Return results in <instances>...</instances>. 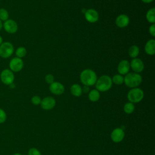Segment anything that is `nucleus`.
I'll list each match as a JSON object with an SVG mask.
<instances>
[{"label":"nucleus","mask_w":155,"mask_h":155,"mask_svg":"<svg viewBox=\"0 0 155 155\" xmlns=\"http://www.w3.org/2000/svg\"><path fill=\"white\" fill-rule=\"evenodd\" d=\"M97 76L94 71L91 69H85L80 74V80L84 85L92 86L95 85Z\"/></svg>","instance_id":"1"},{"label":"nucleus","mask_w":155,"mask_h":155,"mask_svg":"<svg viewBox=\"0 0 155 155\" xmlns=\"http://www.w3.org/2000/svg\"><path fill=\"white\" fill-rule=\"evenodd\" d=\"M142 81V78L139 73L131 72L128 73L124 76V83L130 88L137 87Z\"/></svg>","instance_id":"2"},{"label":"nucleus","mask_w":155,"mask_h":155,"mask_svg":"<svg viewBox=\"0 0 155 155\" xmlns=\"http://www.w3.org/2000/svg\"><path fill=\"white\" fill-rule=\"evenodd\" d=\"M111 78L108 75H102L99 77L95 84L96 90L99 91L105 92L108 91L112 87Z\"/></svg>","instance_id":"3"},{"label":"nucleus","mask_w":155,"mask_h":155,"mask_svg":"<svg viewBox=\"0 0 155 155\" xmlns=\"http://www.w3.org/2000/svg\"><path fill=\"white\" fill-rule=\"evenodd\" d=\"M144 97V93L140 88H133L128 92L127 99L129 102L135 104L140 102Z\"/></svg>","instance_id":"4"},{"label":"nucleus","mask_w":155,"mask_h":155,"mask_svg":"<svg viewBox=\"0 0 155 155\" xmlns=\"http://www.w3.org/2000/svg\"><path fill=\"white\" fill-rule=\"evenodd\" d=\"M14 52V47L13 44L8 42H3L0 45V57L3 59L10 58Z\"/></svg>","instance_id":"5"},{"label":"nucleus","mask_w":155,"mask_h":155,"mask_svg":"<svg viewBox=\"0 0 155 155\" xmlns=\"http://www.w3.org/2000/svg\"><path fill=\"white\" fill-rule=\"evenodd\" d=\"M0 79L1 82L7 85H10L13 84L15 80L14 73L9 68L4 69L0 74Z\"/></svg>","instance_id":"6"},{"label":"nucleus","mask_w":155,"mask_h":155,"mask_svg":"<svg viewBox=\"0 0 155 155\" xmlns=\"http://www.w3.org/2000/svg\"><path fill=\"white\" fill-rule=\"evenodd\" d=\"M2 28L4 30L9 34H15L18 30V25L17 22L12 19H8L2 23Z\"/></svg>","instance_id":"7"},{"label":"nucleus","mask_w":155,"mask_h":155,"mask_svg":"<svg viewBox=\"0 0 155 155\" xmlns=\"http://www.w3.org/2000/svg\"><path fill=\"white\" fill-rule=\"evenodd\" d=\"M9 69L13 73L19 72L24 67V62L21 58L15 57L9 62Z\"/></svg>","instance_id":"8"},{"label":"nucleus","mask_w":155,"mask_h":155,"mask_svg":"<svg viewBox=\"0 0 155 155\" xmlns=\"http://www.w3.org/2000/svg\"><path fill=\"white\" fill-rule=\"evenodd\" d=\"M40 105L42 109L50 110L55 107L56 100L51 96H47L41 100Z\"/></svg>","instance_id":"9"},{"label":"nucleus","mask_w":155,"mask_h":155,"mask_svg":"<svg viewBox=\"0 0 155 155\" xmlns=\"http://www.w3.org/2000/svg\"><path fill=\"white\" fill-rule=\"evenodd\" d=\"M130 68H131L134 73H139L142 72L144 69V64L143 61L139 58H133L131 61V62H130Z\"/></svg>","instance_id":"10"},{"label":"nucleus","mask_w":155,"mask_h":155,"mask_svg":"<svg viewBox=\"0 0 155 155\" xmlns=\"http://www.w3.org/2000/svg\"><path fill=\"white\" fill-rule=\"evenodd\" d=\"M85 19L90 23H95L99 20V15L98 12L93 8L87 10L84 14Z\"/></svg>","instance_id":"11"},{"label":"nucleus","mask_w":155,"mask_h":155,"mask_svg":"<svg viewBox=\"0 0 155 155\" xmlns=\"http://www.w3.org/2000/svg\"><path fill=\"white\" fill-rule=\"evenodd\" d=\"M125 137V132L122 128H114L111 133V139L115 143L120 142Z\"/></svg>","instance_id":"12"},{"label":"nucleus","mask_w":155,"mask_h":155,"mask_svg":"<svg viewBox=\"0 0 155 155\" xmlns=\"http://www.w3.org/2000/svg\"><path fill=\"white\" fill-rule=\"evenodd\" d=\"M49 90L51 93L55 95H61L65 91V87L61 82L54 81L50 84Z\"/></svg>","instance_id":"13"},{"label":"nucleus","mask_w":155,"mask_h":155,"mask_svg":"<svg viewBox=\"0 0 155 155\" xmlns=\"http://www.w3.org/2000/svg\"><path fill=\"white\" fill-rule=\"evenodd\" d=\"M115 23L119 28H125L127 27L130 23V18L125 14H121L117 16Z\"/></svg>","instance_id":"14"},{"label":"nucleus","mask_w":155,"mask_h":155,"mask_svg":"<svg viewBox=\"0 0 155 155\" xmlns=\"http://www.w3.org/2000/svg\"><path fill=\"white\" fill-rule=\"evenodd\" d=\"M117 69L119 74L122 76L127 74L128 73H129V71L130 70V62L125 59L121 61L119 63Z\"/></svg>","instance_id":"15"},{"label":"nucleus","mask_w":155,"mask_h":155,"mask_svg":"<svg viewBox=\"0 0 155 155\" xmlns=\"http://www.w3.org/2000/svg\"><path fill=\"white\" fill-rule=\"evenodd\" d=\"M145 51L148 55H154L155 53V40H148L145 45Z\"/></svg>","instance_id":"16"},{"label":"nucleus","mask_w":155,"mask_h":155,"mask_svg":"<svg viewBox=\"0 0 155 155\" xmlns=\"http://www.w3.org/2000/svg\"><path fill=\"white\" fill-rule=\"evenodd\" d=\"M70 92L73 96L79 97L82 94V87L78 84H74L70 87Z\"/></svg>","instance_id":"17"},{"label":"nucleus","mask_w":155,"mask_h":155,"mask_svg":"<svg viewBox=\"0 0 155 155\" xmlns=\"http://www.w3.org/2000/svg\"><path fill=\"white\" fill-rule=\"evenodd\" d=\"M88 99L90 101L95 102L99 101L100 99V93L96 89L91 90L88 93Z\"/></svg>","instance_id":"18"},{"label":"nucleus","mask_w":155,"mask_h":155,"mask_svg":"<svg viewBox=\"0 0 155 155\" xmlns=\"http://www.w3.org/2000/svg\"><path fill=\"white\" fill-rule=\"evenodd\" d=\"M146 19L148 22L151 24L155 23V8L154 7L147 11L146 13Z\"/></svg>","instance_id":"19"},{"label":"nucleus","mask_w":155,"mask_h":155,"mask_svg":"<svg viewBox=\"0 0 155 155\" xmlns=\"http://www.w3.org/2000/svg\"><path fill=\"white\" fill-rule=\"evenodd\" d=\"M139 54V48L138 46L136 45H131L128 50V54L130 57L133 58H136Z\"/></svg>","instance_id":"20"},{"label":"nucleus","mask_w":155,"mask_h":155,"mask_svg":"<svg viewBox=\"0 0 155 155\" xmlns=\"http://www.w3.org/2000/svg\"><path fill=\"white\" fill-rule=\"evenodd\" d=\"M135 110V106L134 104L128 102L125 104L124 105V111L127 114H131Z\"/></svg>","instance_id":"21"},{"label":"nucleus","mask_w":155,"mask_h":155,"mask_svg":"<svg viewBox=\"0 0 155 155\" xmlns=\"http://www.w3.org/2000/svg\"><path fill=\"white\" fill-rule=\"evenodd\" d=\"M124 77L120 74H114L113 78H111L112 80V82L114 83L116 85H121L124 83Z\"/></svg>","instance_id":"22"},{"label":"nucleus","mask_w":155,"mask_h":155,"mask_svg":"<svg viewBox=\"0 0 155 155\" xmlns=\"http://www.w3.org/2000/svg\"><path fill=\"white\" fill-rule=\"evenodd\" d=\"M15 54L16 57L22 59L27 54V50L24 47H19L16 50Z\"/></svg>","instance_id":"23"},{"label":"nucleus","mask_w":155,"mask_h":155,"mask_svg":"<svg viewBox=\"0 0 155 155\" xmlns=\"http://www.w3.org/2000/svg\"><path fill=\"white\" fill-rule=\"evenodd\" d=\"M8 18L9 14L8 11L4 8H0V20L2 22H4L6 20L8 19Z\"/></svg>","instance_id":"24"},{"label":"nucleus","mask_w":155,"mask_h":155,"mask_svg":"<svg viewBox=\"0 0 155 155\" xmlns=\"http://www.w3.org/2000/svg\"><path fill=\"white\" fill-rule=\"evenodd\" d=\"M41 97L39 96H33L31 99V103L35 105H38L39 104H41Z\"/></svg>","instance_id":"25"},{"label":"nucleus","mask_w":155,"mask_h":155,"mask_svg":"<svg viewBox=\"0 0 155 155\" xmlns=\"http://www.w3.org/2000/svg\"><path fill=\"white\" fill-rule=\"evenodd\" d=\"M45 81L47 84H51L54 81V78L51 74H47L45 77Z\"/></svg>","instance_id":"26"},{"label":"nucleus","mask_w":155,"mask_h":155,"mask_svg":"<svg viewBox=\"0 0 155 155\" xmlns=\"http://www.w3.org/2000/svg\"><path fill=\"white\" fill-rule=\"evenodd\" d=\"M28 155H41V153L37 148H31L28 150Z\"/></svg>","instance_id":"27"},{"label":"nucleus","mask_w":155,"mask_h":155,"mask_svg":"<svg viewBox=\"0 0 155 155\" xmlns=\"http://www.w3.org/2000/svg\"><path fill=\"white\" fill-rule=\"evenodd\" d=\"M7 118L5 112L1 108H0V124L4 123Z\"/></svg>","instance_id":"28"},{"label":"nucleus","mask_w":155,"mask_h":155,"mask_svg":"<svg viewBox=\"0 0 155 155\" xmlns=\"http://www.w3.org/2000/svg\"><path fill=\"white\" fill-rule=\"evenodd\" d=\"M149 33L153 37L155 36V24H153L150 26Z\"/></svg>","instance_id":"29"},{"label":"nucleus","mask_w":155,"mask_h":155,"mask_svg":"<svg viewBox=\"0 0 155 155\" xmlns=\"http://www.w3.org/2000/svg\"><path fill=\"white\" fill-rule=\"evenodd\" d=\"M82 92L84 93H87V92H89L90 91V88H89V87L88 86H86V85H84V87L82 88Z\"/></svg>","instance_id":"30"},{"label":"nucleus","mask_w":155,"mask_h":155,"mask_svg":"<svg viewBox=\"0 0 155 155\" xmlns=\"http://www.w3.org/2000/svg\"><path fill=\"white\" fill-rule=\"evenodd\" d=\"M143 3H145V4H150L151 2H152L154 0H141Z\"/></svg>","instance_id":"31"},{"label":"nucleus","mask_w":155,"mask_h":155,"mask_svg":"<svg viewBox=\"0 0 155 155\" xmlns=\"http://www.w3.org/2000/svg\"><path fill=\"white\" fill-rule=\"evenodd\" d=\"M4 41H3V38H2V37L0 35V45Z\"/></svg>","instance_id":"32"},{"label":"nucleus","mask_w":155,"mask_h":155,"mask_svg":"<svg viewBox=\"0 0 155 155\" xmlns=\"http://www.w3.org/2000/svg\"><path fill=\"white\" fill-rule=\"evenodd\" d=\"M2 22L0 20V31L2 30Z\"/></svg>","instance_id":"33"},{"label":"nucleus","mask_w":155,"mask_h":155,"mask_svg":"<svg viewBox=\"0 0 155 155\" xmlns=\"http://www.w3.org/2000/svg\"><path fill=\"white\" fill-rule=\"evenodd\" d=\"M13 155H22V154H20V153H15V154H14Z\"/></svg>","instance_id":"34"},{"label":"nucleus","mask_w":155,"mask_h":155,"mask_svg":"<svg viewBox=\"0 0 155 155\" xmlns=\"http://www.w3.org/2000/svg\"><path fill=\"white\" fill-rule=\"evenodd\" d=\"M0 2H1V0H0Z\"/></svg>","instance_id":"35"}]
</instances>
